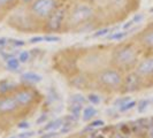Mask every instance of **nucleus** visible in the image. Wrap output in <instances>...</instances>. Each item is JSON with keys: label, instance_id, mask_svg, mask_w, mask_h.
<instances>
[{"label": "nucleus", "instance_id": "obj_29", "mask_svg": "<svg viewBox=\"0 0 153 138\" xmlns=\"http://www.w3.org/2000/svg\"><path fill=\"white\" fill-rule=\"evenodd\" d=\"M17 128L19 129H28L29 128V123L28 122H20L17 124Z\"/></svg>", "mask_w": 153, "mask_h": 138}, {"label": "nucleus", "instance_id": "obj_15", "mask_svg": "<svg viewBox=\"0 0 153 138\" xmlns=\"http://www.w3.org/2000/svg\"><path fill=\"white\" fill-rule=\"evenodd\" d=\"M22 81L28 85H32V84H38L43 81V77L36 74V73H24L22 76Z\"/></svg>", "mask_w": 153, "mask_h": 138}, {"label": "nucleus", "instance_id": "obj_28", "mask_svg": "<svg viewBox=\"0 0 153 138\" xmlns=\"http://www.w3.org/2000/svg\"><path fill=\"white\" fill-rule=\"evenodd\" d=\"M44 39L45 40H48V42H58V40H60V38L59 37H55V36H45L44 37Z\"/></svg>", "mask_w": 153, "mask_h": 138}, {"label": "nucleus", "instance_id": "obj_5", "mask_svg": "<svg viewBox=\"0 0 153 138\" xmlns=\"http://www.w3.org/2000/svg\"><path fill=\"white\" fill-rule=\"evenodd\" d=\"M68 0H33L29 5H23L25 10L33 23L38 27L40 32H43L44 25L48 17L61 4Z\"/></svg>", "mask_w": 153, "mask_h": 138}, {"label": "nucleus", "instance_id": "obj_21", "mask_svg": "<svg viewBox=\"0 0 153 138\" xmlns=\"http://www.w3.org/2000/svg\"><path fill=\"white\" fill-rule=\"evenodd\" d=\"M29 59H30V53L27 52V51H24V52H22V53H20V55H19V60H20V62H22V63L28 62L29 61Z\"/></svg>", "mask_w": 153, "mask_h": 138}, {"label": "nucleus", "instance_id": "obj_3", "mask_svg": "<svg viewBox=\"0 0 153 138\" xmlns=\"http://www.w3.org/2000/svg\"><path fill=\"white\" fill-rule=\"evenodd\" d=\"M143 54V51L132 38L124 42L121 40L112 47L109 66L120 69L123 73H129L135 70Z\"/></svg>", "mask_w": 153, "mask_h": 138}, {"label": "nucleus", "instance_id": "obj_11", "mask_svg": "<svg viewBox=\"0 0 153 138\" xmlns=\"http://www.w3.org/2000/svg\"><path fill=\"white\" fill-rule=\"evenodd\" d=\"M135 71L144 79L153 76V53L145 54V56L139 60Z\"/></svg>", "mask_w": 153, "mask_h": 138}, {"label": "nucleus", "instance_id": "obj_12", "mask_svg": "<svg viewBox=\"0 0 153 138\" xmlns=\"http://www.w3.org/2000/svg\"><path fill=\"white\" fill-rule=\"evenodd\" d=\"M19 109H21V107L17 100L15 99V97L13 96V93L0 97V114H14Z\"/></svg>", "mask_w": 153, "mask_h": 138}, {"label": "nucleus", "instance_id": "obj_19", "mask_svg": "<svg viewBox=\"0 0 153 138\" xmlns=\"http://www.w3.org/2000/svg\"><path fill=\"white\" fill-rule=\"evenodd\" d=\"M135 106H136V101H131V100H129V101L126 102L124 105L120 106V107H119V111H120V112H127V111H130L131 108H134Z\"/></svg>", "mask_w": 153, "mask_h": 138}, {"label": "nucleus", "instance_id": "obj_9", "mask_svg": "<svg viewBox=\"0 0 153 138\" xmlns=\"http://www.w3.org/2000/svg\"><path fill=\"white\" fill-rule=\"evenodd\" d=\"M132 39L137 43L144 54L153 53V21L147 23L142 30L132 37Z\"/></svg>", "mask_w": 153, "mask_h": 138}, {"label": "nucleus", "instance_id": "obj_30", "mask_svg": "<svg viewBox=\"0 0 153 138\" xmlns=\"http://www.w3.org/2000/svg\"><path fill=\"white\" fill-rule=\"evenodd\" d=\"M46 120H47V115H42V116H40V117H39L38 120H37V121H36V123H37V124H42V123L43 122H45Z\"/></svg>", "mask_w": 153, "mask_h": 138}, {"label": "nucleus", "instance_id": "obj_24", "mask_svg": "<svg viewBox=\"0 0 153 138\" xmlns=\"http://www.w3.org/2000/svg\"><path fill=\"white\" fill-rule=\"evenodd\" d=\"M130 100V98L129 97H126V98H120V99H117L116 101L114 102V105H116V106H122V105H124L126 102H128Z\"/></svg>", "mask_w": 153, "mask_h": 138}, {"label": "nucleus", "instance_id": "obj_32", "mask_svg": "<svg viewBox=\"0 0 153 138\" xmlns=\"http://www.w3.org/2000/svg\"><path fill=\"white\" fill-rule=\"evenodd\" d=\"M33 0H21V5H29Z\"/></svg>", "mask_w": 153, "mask_h": 138}, {"label": "nucleus", "instance_id": "obj_26", "mask_svg": "<svg viewBox=\"0 0 153 138\" xmlns=\"http://www.w3.org/2000/svg\"><path fill=\"white\" fill-rule=\"evenodd\" d=\"M147 105H149V101H146V100L140 101V102H139V106H138V111H139V112H143L144 109H146Z\"/></svg>", "mask_w": 153, "mask_h": 138}, {"label": "nucleus", "instance_id": "obj_27", "mask_svg": "<svg viewBox=\"0 0 153 138\" xmlns=\"http://www.w3.org/2000/svg\"><path fill=\"white\" fill-rule=\"evenodd\" d=\"M35 135L33 131H28V132H23V134H20L19 138H31Z\"/></svg>", "mask_w": 153, "mask_h": 138}, {"label": "nucleus", "instance_id": "obj_8", "mask_svg": "<svg viewBox=\"0 0 153 138\" xmlns=\"http://www.w3.org/2000/svg\"><path fill=\"white\" fill-rule=\"evenodd\" d=\"M13 96L15 97V99L17 100L21 108L31 107L33 104L37 102V99H40V97H42L35 88L28 84L17 86V89L13 92Z\"/></svg>", "mask_w": 153, "mask_h": 138}, {"label": "nucleus", "instance_id": "obj_10", "mask_svg": "<svg viewBox=\"0 0 153 138\" xmlns=\"http://www.w3.org/2000/svg\"><path fill=\"white\" fill-rule=\"evenodd\" d=\"M143 84H144V78L139 76L135 70H131L129 73H127V75L124 76L122 88H121L120 92L131 93V92L139 91L142 89Z\"/></svg>", "mask_w": 153, "mask_h": 138}, {"label": "nucleus", "instance_id": "obj_4", "mask_svg": "<svg viewBox=\"0 0 153 138\" xmlns=\"http://www.w3.org/2000/svg\"><path fill=\"white\" fill-rule=\"evenodd\" d=\"M82 48L67 47L60 50L53 55V67L55 70L60 71L62 75L71 78L79 73L78 60L81 56Z\"/></svg>", "mask_w": 153, "mask_h": 138}, {"label": "nucleus", "instance_id": "obj_1", "mask_svg": "<svg viewBox=\"0 0 153 138\" xmlns=\"http://www.w3.org/2000/svg\"><path fill=\"white\" fill-rule=\"evenodd\" d=\"M101 29L93 0H69L63 33H81Z\"/></svg>", "mask_w": 153, "mask_h": 138}, {"label": "nucleus", "instance_id": "obj_7", "mask_svg": "<svg viewBox=\"0 0 153 138\" xmlns=\"http://www.w3.org/2000/svg\"><path fill=\"white\" fill-rule=\"evenodd\" d=\"M68 1L61 4L54 10L53 14L48 17V20L46 21L45 25H44L43 32H45L47 35L63 32L66 21H67V15H68Z\"/></svg>", "mask_w": 153, "mask_h": 138}, {"label": "nucleus", "instance_id": "obj_23", "mask_svg": "<svg viewBox=\"0 0 153 138\" xmlns=\"http://www.w3.org/2000/svg\"><path fill=\"white\" fill-rule=\"evenodd\" d=\"M145 138H153V121L150 123V125H149V128H147V130H146V134Z\"/></svg>", "mask_w": 153, "mask_h": 138}, {"label": "nucleus", "instance_id": "obj_20", "mask_svg": "<svg viewBox=\"0 0 153 138\" xmlns=\"http://www.w3.org/2000/svg\"><path fill=\"white\" fill-rule=\"evenodd\" d=\"M88 100L91 102L92 105H98V104H100V101H101L99 96L98 94H94V93H90L88 96Z\"/></svg>", "mask_w": 153, "mask_h": 138}, {"label": "nucleus", "instance_id": "obj_14", "mask_svg": "<svg viewBox=\"0 0 153 138\" xmlns=\"http://www.w3.org/2000/svg\"><path fill=\"white\" fill-rule=\"evenodd\" d=\"M17 89V85L14 84L13 82L8 79H2L0 81V97L5 94H10Z\"/></svg>", "mask_w": 153, "mask_h": 138}, {"label": "nucleus", "instance_id": "obj_18", "mask_svg": "<svg viewBox=\"0 0 153 138\" xmlns=\"http://www.w3.org/2000/svg\"><path fill=\"white\" fill-rule=\"evenodd\" d=\"M20 67V60L17 58H10L7 60V68L9 70H15Z\"/></svg>", "mask_w": 153, "mask_h": 138}, {"label": "nucleus", "instance_id": "obj_17", "mask_svg": "<svg viewBox=\"0 0 153 138\" xmlns=\"http://www.w3.org/2000/svg\"><path fill=\"white\" fill-rule=\"evenodd\" d=\"M98 113V111L93 106H88V107L83 108V113H82V120L84 122L91 121V119H93Z\"/></svg>", "mask_w": 153, "mask_h": 138}, {"label": "nucleus", "instance_id": "obj_16", "mask_svg": "<svg viewBox=\"0 0 153 138\" xmlns=\"http://www.w3.org/2000/svg\"><path fill=\"white\" fill-rule=\"evenodd\" d=\"M65 123V119H56L52 122L47 123L46 125H44V128L39 132H43V131H56L58 129H61L62 125Z\"/></svg>", "mask_w": 153, "mask_h": 138}, {"label": "nucleus", "instance_id": "obj_31", "mask_svg": "<svg viewBox=\"0 0 153 138\" xmlns=\"http://www.w3.org/2000/svg\"><path fill=\"white\" fill-rule=\"evenodd\" d=\"M5 45H6V39L5 38H0V51L5 47Z\"/></svg>", "mask_w": 153, "mask_h": 138}, {"label": "nucleus", "instance_id": "obj_13", "mask_svg": "<svg viewBox=\"0 0 153 138\" xmlns=\"http://www.w3.org/2000/svg\"><path fill=\"white\" fill-rule=\"evenodd\" d=\"M20 5L21 0H0V21L6 20V17Z\"/></svg>", "mask_w": 153, "mask_h": 138}, {"label": "nucleus", "instance_id": "obj_33", "mask_svg": "<svg viewBox=\"0 0 153 138\" xmlns=\"http://www.w3.org/2000/svg\"><path fill=\"white\" fill-rule=\"evenodd\" d=\"M8 138H17L16 136H12V137H8Z\"/></svg>", "mask_w": 153, "mask_h": 138}, {"label": "nucleus", "instance_id": "obj_2", "mask_svg": "<svg viewBox=\"0 0 153 138\" xmlns=\"http://www.w3.org/2000/svg\"><path fill=\"white\" fill-rule=\"evenodd\" d=\"M101 28L123 22L132 14L138 12L140 0H93Z\"/></svg>", "mask_w": 153, "mask_h": 138}, {"label": "nucleus", "instance_id": "obj_6", "mask_svg": "<svg viewBox=\"0 0 153 138\" xmlns=\"http://www.w3.org/2000/svg\"><path fill=\"white\" fill-rule=\"evenodd\" d=\"M94 77L100 86L109 91H120L124 79L123 71L112 66H108L99 70L97 74H94Z\"/></svg>", "mask_w": 153, "mask_h": 138}, {"label": "nucleus", "instance_id": "obj_22", "mask_svg": "<svg viewBox=\"0 0 153 138\" xmlns=\"http://www.w3.org/2000/svg\"><path fill=\"white\" fill-rule=\"evenodd\" d=\"M105 122L102 120H97V121H92L89 124V129H93V128H99V127H104Z\"/></svg>", "mask_w": 153, "mask_h": 138}, {"label": "nucleus", "instance_id": "obj_25", "mask_svg": "<svg viewBox=\"0 0 153 138\" xmlns=\"http://www.w3.org/2000/svg\"><path fill=\"white\" fill-rule=\"evenodd\" d=\"M58 135H59V134H58L56 131H50V132H47L45 135H43L40 138H55Z\"/></svg>", "mask_w": 153, "mask_h": 138}]
</instances>
